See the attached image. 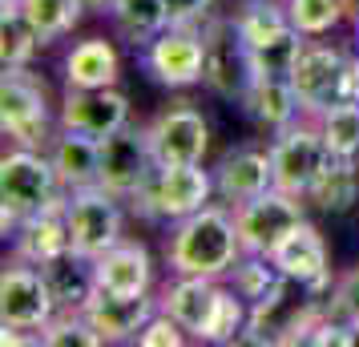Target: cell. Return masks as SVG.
<instances>
[{
	"mask_svg": "<svg viewBox=\"0 0 359 347\" xmlns=\"http://www.w3.org/2000/svg\"><path fill=\"white\" fill-rule=\"evenodd\" d=\"M25 17L33 20V29L41 33V45H53L65 33L77 29V20L85 13V0H20Z\"/></svg>",
	"mask_w": 359,
	"mask_h": 347,
	"instance_id": "4dcf8cb0",
	"label": "cell"
},
{
	"mask_svg": "<svg viewBox=\"0 0 359 347\" xmlns=\"http://www.w3.org/2000/svg\"><path fill=\"white\" fill-rule=\"evenodd\" d=\"M218 291H222V287H218L210 275H178V279L162 291V311L170 315L186 335L202 339L206 327H210V319H214V307H218Z\"/></svg>",
	"mask_w": 359,
	"mask_h": 347,
	"instance_id": "ac0fdd59",
	"label": "cell"
},
{
	"mask_svg": "<svg viewBox=\"0 0 359 347\" xmlns=\"http://www.w3.org/2000/svg\"><path fill=\"white\" fill-rule=\"evenodd\" d=\"M246 323H250V303H246L234 287H222L218 291V307H214V319L206 335H202V343H243L246 335Z\"/></svg>",
	"mask_w": 359,
	"mask_h": 347,
	"instance_id": "1f68e13d",
	"label": "cell"
},
{
	"mask_svg": "<svg viewBox=\"0 0 359 347\" xmlns=\"http://www.w3.org/2000/svg\"><path fill=\"white\" fill-rule=\"evenodd\" d=\"M202 85L226 101H238L250 85V61H246V41L238 33L234 17H210L202 25Z\"/></svg>",
	"mask_w": 359,
	"mask_h": 347,
	"instance_id": "5b68a950",
	"label": "cell"
},
{
	"mask_svg": "<svg viewBox=\"0 0 359 347\" xmlns=\"http://www.w3.org/2000/svg\"><path fill=\"white\" fill-rule=\"evenodd\" d=\"M154 165L158 162H154L146 130L126 125V130L101 137V186L117 198H133L154 174Z\"/></svg>",
	"mask_w": 359,
	"mask_h": 347,
	"instance_id": "7c38bea8",
	"label": "cell"
},
{
	"mask_svg": "<svg viewBox=\"0 0 359 347\" xmlns=\"http://www.w3.org/2000/svg\"><path fill=\"white\" fill-rule=\"evenodd\" d=\"M137 343H142V347H182V343H186V331H182L165 311H158L146 327H142Z\"/></svg>",
	"mask_w": 359,
	"mask_h": 347,
	"instance_id": "8d00e7d4",
	"label": "cell"
},
{
	"mask_svg": "<svg viewBox=\"0 0 359 347\" xmlns=\"http://www.w3.org/2000/svg\"><path fill=\"white\" fill-rule=\"evenodd\" d=\"M214 186L218 194L234 206L259 198L266 190H275V162H271V149H255V146H243V149H230L226 158L218 162L214 170Z\"/></svg>",
	"mask_w": 359,
	"mask_h": 347,
	"instance_id": "e0dca14e",
	"label": "cell"
},
{
	"mask_svg": "<svg viewBox=\"0 0 359 347\" xmlns=\"http://www.w3.org/2000/svg\"><path fill=\"white\" fill-rule=\"evenodd\" d=\"M65 202H53L49 210H41V215L25 218L17 231H13V247H17V259L33 266H45L53 259H61L65 250H73V238H69V210Z\"/></svg>",
	"mask_w": 359,
	"mask_h": 347,
	"instance_id": "d6986e66",
	"label": "cell"
},
{
	"mask_svg": "<svg viewBox=\"0 0 359 347\" xmlns=\"http://www.w3.org/2000/svg\"><path fill=\"white\" fill-rule=\"evenodd\" d=\"M319 130H323L331 154L359 158V101H343L335 109L319 114Z\"/></svg>",
	"mask_w": 359,
	"mask_h": 347,
	"instance_id": "d6a6232c",
	"label": "cell"
},
{
	"mask_svg": "<svg viewBox=\"0 0 359 347\" xmlns=\"http://www.w3.org/2000/svg\"><path fill=\"white\" fill-rule=\"evenodd\" d=\"M0 130L17 146H41L49 137V93L29 69H4L0 81Z\"/></svg>",
	"mask_w": 359,
	"mask_h": 347,
	"instance_id": "8992f818",
	"label": "cell"
},
{
	"mask_svg": "<svg viewBox=\"0 0 359 347\" xmlns=\"http://www.w3.org/2000/svg\"><path fill=\"white\" fill-rule=\"evenodd\" d=\"M162 311V299L146 295H117V291H93V299L85 303V315L89 323L101 331L105 343H126V339H137L142 327H146L154 315Z\"/></svg>",
	"mask_w": 359,
	"mask_h": 347,
	"instance_id": "9a60e30c",
	"label": "cell"
},
{
	"mask_svg": "<svg viewBox=\"0 0 359 347\" xmlns=\"http://www.w3.org/2000/svg\"><path fill=\"white\" fill-rule=\"evenodd\" d=\"M158 165H194L210 149V125L194 105H174L146 130Z\"/></svg>",
	"mask_w": 359,
	"mask_h": 347,
	"instance_id": "4fadbf2b",
	"label": "cell"
},
{
	"mask_svg": "<svg viewBox=\"0 0 359 347\" xmlns=\"http://www.w3.org/2000/svg\"><path fill=\"white\" fill-rule=\"evenodd\" d=\"M287 17L303 36H327L347 13L339 0H287Z\"/></svg>",
	"mask_w": 359,
	"mask_h": 347,
	"instance_id": "836d02e7",
	"label": "cell"
},
{
	"mask_svg": "<svg viewBox=\"0 0 359 347\" xmlns=\"http://www.w3.org/2000/svg\"><path fill=\"white\" fill-rule=\"evenodd\" d=\"M271 259L283 266V275L294 283H307L315 295H327L331 291V254H327L323 234L315 231L311 222H299L275 250Z\"/></svg>",
	"mask_w": 359,
	"mask_h": 347,
	"instance_id": "2e32d148",
	"label": "cell"
},
{
	"mask_svg": "<svg viewBox=\"0 0 359 347\" xmlns=\"http://www.w3.org/2000/svg\"><path fill=\"white\" fill-rule=\"evenodd\" d=\"M36 45H41V33L25 17L20 0H4V13H0V61H4V69H25L33 61Z\"/></svg>",
	"mask_w": 359,
	"mask_h": 347,
	"instance_id": "4316f807",
	"label": "cell"
},
{
	"mask_svg": "<svg viewBox=\"0 0 359 347\" xmlns=\"http://www.w3.org/2000/svg\"><path fill=\"white\" fill-rule=\"evenodd\" d=\"M202 25L186 29V25H170L154 36L142 53V65L154 81L170 85V89H186V85L202 81Z\"/></svg>",
	"mask_w": 359,
	"mask_h": 347,
	"instance_id": "8fae6325",
	"label": "cell"
},
{
	"mask_svg": "<svg viewBox=\"0 0 359 347\" xmlns=\"http://www.w3.org/2000/svg\"><path fill=\"white\" fill-rule=\"evenodd\" d=\"M0 319L4 327L20 331H45L57 319V299H53L45 271L20 259L17 266H4L0 275Z\"/></svg>",
	"mask_w": 359,
	"mask_h": 347,
	"instance_id": "30bf717a",
	"label": "cell"
},
{
	"mask_svg": "<svg viewBox=\"0 0 359 347\" xmlns=\"http://www.w3.org/2000/svg\"><path fill=\"white\" fill-rule=\"evenodd\" d=\"M218 190L214 178L202 170V162L194 165H154V174L146 178V186L133 194V210L154 218V222H182L194 210L210 206V194Z\"/></svg>",
	"mask_w": 359,
	"mask_h": 347,
	"instance_id": "277c9868",
	"label": "cell"
},
{
	"mask_svg": "<svg viewBox=\"0 0 359 347\" xmlns=\"http://www.w3.org/2000/svg\"><path fill=\"white\" fill-rule=\"evenodd\" d=\"M165 259L174 275H230V266L243 259V238L234 226V215L222 206H202L190 218L174 222V234L165 243Z\"/></svg>",
	"mask_w": 359,
	"mask_h": 347,
	"instance_id": "6da1fadb",
	"label": "cell"
},
{
	"mask_svg": "<svg viewBox=\"0 0 359 347\" xmlns=\"http://www.w3.org/2000/svg\"><path fill=\"white\" fill-rule=\"evenodd\" d=\"M41 271H45V283H49L53 299H57V311H85V303L97 291L93 259H85L77 250H65L61 259L45 263Z\"/></svg>",
	"mask_w": 359,
	"mask_h": 347,
	"instance_id": "cb8c5ba5",
	"label": "cell"
},
{
	"mask_svg": "<svg viewBox=\"0 0 359 347\" xmlns=\"http://www.w3.org/2000/svg\"><path fill=\"white\" fill-rule=\"evenodd\" d=\"M114 4H117V0H85V8H89V13H114Z\"/></svg>",
	"mask_w": 359,
	"mask_h": 347,
	"instance_id": "f35d334b",
	"label": "cell"
},
{
	"mask_svg": "<svg viewBox=\"0 0 359 347\" xmlns=\"http://www.w3.org/2000/svg\"><path fill=\"white\" fill-rule=\"evenodd\" d=\"M41 343H49V347H101L105 339L89 323L85 311H57V319L41 331Z\"/></svg>",
	"mask_w": 359,
	"mask_h": 347,
	"instance_id": "e575fe53",
	"label": "cell"
},
{
	"mask_svg": "<svg viewBox=\"0 0 359 347\" xmlns=\"http://www.w3.org/2000/svg\"><path fill=\"white\" fill-rule=\"evenodd\" d=\"M101 291H117V295H146L154 283V259L142 243H117L101 259H93Z\"/></svg>",
	"mask_w": 359,
	"mask_h": 347,
	"instance_id": "ffe728a7",
	"label": "cell"
},
{
	"mask_svg": "<svg viewBox=\"0 0 359 347\" xmlns=\"http://www.w3.org/2000/svg\"><path fill=\"white\" fill-rule=\"evenodd\" d=\"M355 25H359V20H355Z\"/></svg>",
	"mask_w": 359,
	"mask_h": 347,
	"instance_id": "60d3db41",
	"label": "cell"
},
{
	"mask_svg": "<svg viewBox=\"0 0 359 347\" xmlns=\"http://www.w3.org/2000/svg\"><path fill=\"white\" fill-rule=\"evenodd\" d=\"M130 125V97L105 85V89H69L61 101V130H77L89 137H109V133Z\"/></svg>",
	"mask_w": 359,
	"mask_h": 347,
	"instance_id": "5bb4252c",
	"label": "cell"
},
{
	"mask_svg": "<svg viewBox=\"0 0 359 347\" xmlns=\"http://www.w3.org/2000/svg\"><path fill=\"white\" fill-rule=\"evenodd\" d=\"M117 194L105 186H85V190H69V238L73 250L85 259H101L109 247L121 243V206Z\"/></svg>",
	"mask_w": 359,
	"mask_h": 347,
	"instance_id": "52a82bcc",
	"label": "cell"
},
{
	"mask_svg": "<svg viewBox=\"0 0 359 347\" xmlns=\"http://www.w3.org/2000/svg\"><path fill=\"white\" fill-rule=\"evenodd\" d=\"M339 4H343V13H347L351 20H359V0H339Z\"/></svg>",
	"mask_w": 359,
	"mask_h": 347,
	"instance_id": "ab89813d",
	"label": "cell"
},
{
	"mask_svg": "<svg viewBox=\"0 0 359 347\" xmlns=\"http://www.w3.org/2000/svg\"><path fill=\"white\" fill-rule=\"evenodd\" d=\"M214 0H165V13H170V25H186V29H198L210 20Z\"/></svg>",
	"mask_w": 359,
	"mask_h": 347,
	"instance_id": "74e56055",
	"label": "cell"
},
{
	"mask_svg": "<svg viewBox=\"0 0 359 347\" xmlns=\"http://www.w3.org/2000/svg\"><path fill=\"white\" fill-rule=\"evenodd\" d=\"M303 45H307V36L299 33V29H287V33H278L275 41L246 49L250 77H291V69H294V61H299Z\"/></svg>",
	"mask_w": 359,
	"mask_h": 347,
	"instance_id": "f546056e",
	"label": "cell"
},
{
	"mask_svg": "<svg viewBox=\"0 0 359 347\" xmlns=\"http://www.w3.org/2000/svg\"><path fill=\"white\" fill-rule=\"evenodd\" d=\"M121 57L105 36H85L65 53V85L69 89H105L117 81Z\"/></svg>",
	"mask_w": 359,
	"mask_h": 347,
	"instance_id": "603a6c76",
	"label": "cell"
},
{
	"mask_svg": "<svg viewBox=\"0 0 359 347\" xmlns=\"http://www.w3.org/2000/svg\"><path fill=\"white\" fill-rule=\"evenodd\" d=\"M65 182L57 174L53 158L36 154L33 146H20L0 158V231L13 234L25 218L49 210L53 202L69 198L61 194Z\"/></svg>",
	"mask_w": 359,
	"mask_h": 347,
	"instance_id": "7a4b0ae2",
	"label": "cell"
},
{
	"mask_svg": "<svg viewBox=\"0 0 359 347\" xmlns=\"http://www.w3.org/2000/svg\"><path fill=\"white\" fill-rule=\"evenodd\" d=\"M230 283H234V291L255 307V303H266V299H275L283 287H287V275H283V266L271 259V254H255V250H243V259L230 266Z\"/></svg>",
	"mask_w": 359,
	"mask_h": 347,
	"instance_id": "484cf974",
	"label": "cell"
},
{
	"mask_svg": "<svg viewBox=\"0 0 359 347\" xmlns=\"http://www.w3.org/2000/svg\"><path fill=\"white\" fill-rule=\"evenodd\" d=\"M53 165L61 174L65 190H85V186H101V142L89 133L61 130L49 149Z\"/></svg>",
	"mask_w": 359,
	"mask_h": 347,
	"instance_id": "7402d4cb",
	"label": "cell"
},
{
	"mask_svg": "<svg viewBox=\"0 0 359 347\" xmlns=\"http://www.w3.org/2000/svg\"><path fill=\"white\" fill-rule=\"evenodd\" d=\"M291 85L307 114H327L343 101H359V57L339 45H303Z\"/></svg>",
	"mask_w": 359,
	"mask_h": 347,
	"instance_id": "3957f363",
	"label": "cell"
},
{
	"mask_svg": "<svg viewBox=\"0 0 359 347\" xmlns=\"http://www.w3.org/2000/svg\"><path fill=\"white\" fill-rule=\"evenodd\" d=\"M307 202H315L323 215H351L359 206V165L355 158H331L319 182L311 186Z\"/></svg>",
	"mask_w": 359,
	"mask_h": 347,
	"instance_id": "d4e9b609",
	"label": "cell"
},
{
	"mask_svg": "<svg viewBox=\"0 0 359 347\" xmlns=\"http://www.w3.org/2000/svg\"><path fill=\"white\" fill-rule=\"evenodd\" d=\"M327 311L355 323L359 327V266H351L335 287H331V299H327Z\"/></svg>",
	"mask_w": 359,
	"mask_h": 347,
	"instance_id": "d590c367",
	"label": "cell"
},
{
	"mask_svg": "<svg viewBox=\"0 0 359 347\" xmlns=\"http://www.w3.org/2000/svg\"><path fill=\"white\" fill-rule=\"evenodd\" d=\"M335 154L327 146L323 130L311 125H291L275 137L271 146V162H275V190H287L294 198H307L311 186L319 182V174L327 170Z\"/></svg>",
	"mask_w": 359,
	"mask_h": 347,
	"instance_id": "ba28073f",
	"label": "cell"
},
{
	"mask_svg": "<svg viewBox=\"0 0 359 347\" xmlns=\"http://www.w3.org/2000/svg\"><path fill=\"white\" fill-rule=\"evenodd\" d=\"M303 202L307 198H294L287 190H266L259 198L234 206V226H238L243 250L271 254L299 222H307V206Z\"/></svg>",
	"mask_w": 359,
	"mask_h": 347,
	"instance_id": "9c48e42d",
	"label": "cell"
},
{
	"mask_svg": "<svg viewBox=\"0 0 359 347\" xmlns=\"http://www.w3.org/2000/svg\"><path fill=\"white\" fill-rule=\"evenodd\" d=\"M243 109L259 125H266V130H291L294 117H299V109H303V101H299V93H294L291 77H250V85L243 89Z\"/></svg>",
	"mask_w": 359,
	"mask_h": 347,
	"instance_id": "44dd1931",
	"label": "cell"
},
{
	"mask_svg": "<svg viewBox=\"0 0 359 347\" xmlns=\"http://www.w3.org/2000/svg\"><path fill=\"white\" fill-rule=\"evenodd\" d=\"M109 17H114L117 33L126 36V41H133V45H142V49H146L162 29H170L165 0H117Z\"/></svg>",
	"mask_w": 359,
	"mask_h": 347,
	"instance_id": "83f0119b",
	"label": "cell"
},
{
	"mask_svg": "<svg viewBox=\"0 0 359 347\" xmlns=\"http://www.w3.org/2000/svg\"><path fill=\"white\" fill-rule=\"evenodd\" d=\"M234 25H238V33H243L246 49L266 45V41H275L278 33L294 29L291 17H287V4H278V0H246L243 8L234 13Z\"/></svg>",
	"mask_w": 359,
	"mask_h": 347,
	"instance_id": "f1b7e54d",
	"label": "cell"
}]
</instances>
